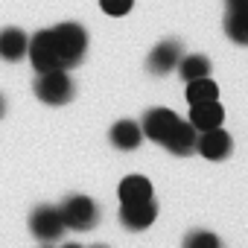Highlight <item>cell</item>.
<instances>
[{
    "label": "cell",
    "instance_id": "cell-16",
    "mask_svg": "<svg viewBox=\"0 0 248 248\" xmlns=\"http://www.w3.org/2000/svg\"><path fill=\"white\" fill-rule=\"evenodd\" d=\"M184 82H193V79H202V76H210V59L202 56V53H193V56H181L178 67Z\"/></svg>",
    "mask_w": 248,
    "mask_h": 248
},
{
    "label": "cell",
    "instance_id": "cell-10",
    "mask_svg": "<svg viewBox=\"0 0 248 248\" xmlns=\"http://www.w3.org/2000/svg\"><path fill=\"white\" fill-rule=\"evenodd\" d=\"M108 140L120 152H135L143 143V129H140V123H135V120H117L111 126V132H108Z\"/></svg>",
    "mask_w": 248,
    "mask_h": 248
},
{
    "label": "cell",
    "instance_id": "cell-4",
    "mask_svg": "<svg viewBox=\"0 0 248 248\" xmlns=\"http://www.w3.org/2000/svg\"><path fill=\"white\" fill-rule=\"evenodd\" d=\"M59 210H62L64 228H70V231H91L99 222V207L88 196H67Z\"/></svg>",
    "mask_w": 248,
    "mask_h": 248
},
{
    "label": "cell",
    "instance_id": "cell-6",
    "mask_svg": "<svg viewBox=\"0 0 248 248\" xmlns=\"http://www.w3.org/2000/svg\"><path fill=\"white\" fill-rule=\"evenodd\" d=\"M30 231H32V236L38 242H59L67 228H64V219H62V210L59 207L41 204L30 216Z\"/></svg>",
    "mask_w": 248,
    "mask_h": 248
},
{
    "label": "cell",
    "instance_id": "cell-15",
    "mask_svg": "<svg viewBox=\"0 0 248 248\" xmlns=\"http://www.w3.org/2000/svg\"><path fill=\"white\" fill-rule=\"evenodd\" d=\"M196 138H199V132L193 129V123L181 120V126L172 132V138L167 140L164 149H170L172 155H190V152H196Z\"/></svg>",
    "mask_w": 248,
    "mask_h": 248
},
{
    "label": "cell",
    "instance_id": "cell-1",
    "mask_svg": "<svg viewBox=\"0 0 248 248\" xmlns=\"http://www.w3.org/2000/svg\"><path fill=\"white\" fill-rule=\"evenodd\" d=\"M53 30V38L59 44V56L64 62V67H76L82 59H85V50H88V32L85 27L73 24V21H64V24H56L50 27Z\"/></svg>",
    "mask_w": 248,
    "mask_h": 248
},
{
    "label": "cell",
    "instance_id": "cell-3",
    "mask_svg": "<svg viewBox=\"0 0 248 248\" xmlns=\"http://www.w3.org/2000/svg\"><path fill=\"white\" fill-rule=\"evenodd\" d=\"M27 59L35 67V73H47V70H67L62 56H59V44L53 38V30H41L35 35H30L27 44Z\"/></svg>",
    "mask_w": 248,
    "mask_h": 248
},
{
    "label": "cell",
    "instance_id": "cell-18",
    "mask_svg": "<svg viewBox=\"0 0 248 248\" xmlns=\"http://www.w3.org/2000/svg\"><path fill=\"white\" fill-rule=\"evenodd\" d=\"M184 245H190V248H216L219 245V236L210 233V231H193V233H187Z\"/></svg>",
    "mask_w": 248,
    "mask_h": 248
},
{
    "label": "cell",
    "instance_id": "cell-8",
    "mask_svg": "<svg viewBox=\"0 0 248 248\" xmlns=\"http://www.w3.org/2000/svg\"><path fill=\"white\" fill-rule=\"evenodd\" d=\"M155 219H158L155 199H146V202H123L120 204V222H123V228H129V231H146Z\"/></svg>",
    "mask_w": 248,
    "mask_h": 248
},
{
    "label": "cell",
    "instance_id": "cell-7",
    "mask_svg": "<svg viewBox=\"0 0 248 248\" xmlns=\"http://www.w3.org/2000/svg\"><path fill=\"white\" fill-rule=\"evenodd\" d=\"M196 152L207 161H225L231 152H233V138L216 126V129H207V132H199L196 138Z\"/></svg>",
    "mask_w": 248,
    "mask_h": 248
},
{
    "label": "cell",
    "instance_id": "cell-20",
    "mask_svg": "<svg viewBox=\"0 0 248 248\" xmlns=\"http://www.w3.org/2000/svg\"><path fill=\"white\" fill-rule=\"evenodd\" d=\"M3 114H6V99L0 96V117H3Z\"/></svg>",
    "mask_w": 248,
    "mask_h": 248
},
{
    "label": "cell",
    "instance_id": "cell-2",
    "mask_svg": "<svg viewBox=\"0 0 248 248\" xmlns=\"http://www.w3.org/2000/svg\"><path fill=\"white\" fill-rule=\"evenodd\" d=\"M32 91H35V96L44 105H64V102L73 99L76 85H73V79H70L67 70H47V73H38L35 76Z\"/></svg>",
    "mask_w": 248,
    "mask_h": 248
},
{
    "label": "cell",
    "instance_id": "cell-13",
    "mask_svg": "<svg viewBox=\"0 0 248 248\" xmlns=\"http://www.w3.org/2000/svg\"><path fill=\"white\" fill-rule=\"evenodd\" d=\"M117 196H120V204L123 202H146V199H155V190L146 175H126L117 187Z\"/></svg>",
    "mask_w": 248,
    "mask_h": 248
},
{
    "label": "cell",
    "instance_id": "cell-14",
    "mask_svg": "<svg viewBox=\"0 0 248 248\" xmlns=\"http://www.w3.org/2000/svg\"><path fill=\"white\" fill-rule=\"evenodd\" d=\"M225 35L233 44H248V3L228 6L225 15Z\"/></svg>",
    "mask_w": 248,
    "mask_h": 248
},
{
    "label": "cell",
    "instance_id": "cell-5",
    "mask_svg": "<svg viewBox=\"0 0 248 248\" xmlns=\"http://www.w3.org/2000/svg\"><path fill=\"white\" fill-rule=\"evenodd\" d=\"M181 126V117L172 111V108H149L140 120V129H143V138H149L152 143L158 146H167V140L172 138V132Z\"/></svg>",
    "mask_w": 248,
    "mask_h": 248
},
{
    "label": "cell",
    "instance_id": "cell-9",
    "mask_svg": "<svg viewBox=\"0 0 248 248\" xmlns=\"http://www.w3.org/2000/svg\"><path fill=\"white\" fill-rule=\"evenodd\" d=\"M181 44L178 41H161L152 53H149V59H146V67H149V73H155V76H167V73H172L175 67H178V62H181Z\"/></svg>",
    "mask_w": 248,
    "mask_h": 248
},
{
    "label": "cell",
    "instance_id": "cell-21",
    "mask_svg": "<svg viewBox=\"0 0 248 248\" xmlns=\"http://www.w3.org/2000/svg\"><path fill=\"white\" fill-rule=\"evenodd\" d=\"M236 3H248V0H228V6H236Z\"/></svg>",
    "mask_w": 248,
    "mask_h": 248
},
{
    "label": "cell",
    "instance_id": "cell-12",
    "mask_svg": "<svg viewBox=\"0 0 248 248\" xmlns=\"http://www.w3.org/2000/svg\"><path fill=\"white\" fill-rule=\"evenodd\" d=\"M27 44H30V35L18 27H3L0 30V59L6 62H21L27 56Z\"/></svg>",
    "mask_w": 248,
    "mask_h": 248
},
{
    "label": "cell",
    "instance_id": "cell-11",
    "mask_svg": "<svg viewBox=\"0 0 248 248\" xmlns=\"http://www.w3.org/2000/svg\"><path fill=\"white\" fill-rule=\"evenodd\" d=\"M222 120H225V108L219 105V99L193 102V108H190V123H193L196 132L216 129V126H222Z\"/></svg>",
    "mask_w": 248,
    "mask_h": 248
},
{
    "label": "cell",
    "instance_id": "cell-19",
    "mask_svg": "<svg viewBox=\"0 0 248 248\" xmlns=\"http://www.w3.org/2000/svg\"><path fill=\"white\" fill-rule=\"evenodd\" d=\"M99 6L105 15L111 18H123V15H129L132 6H135V0H99Z\"/></svg>",
    "mask_w": 248,
    "mask_h": 248
},
{
    "label": "cell",
    "instance_id": "cell-17",
    "mask_svg": "<svg viewBox=\"0 0 248 248\" xmlns=\"http://www.w3.org/2000/svg\"><path fill=\"white\" fill-rule=\"evenodd\" d=\"M187 102H207V99H219V85L210 79V76H202V79H193L187 82V91H184Z\"/></svg>",
    "mask_w": 248,
    "mask_h": 248
}]
</instances>
